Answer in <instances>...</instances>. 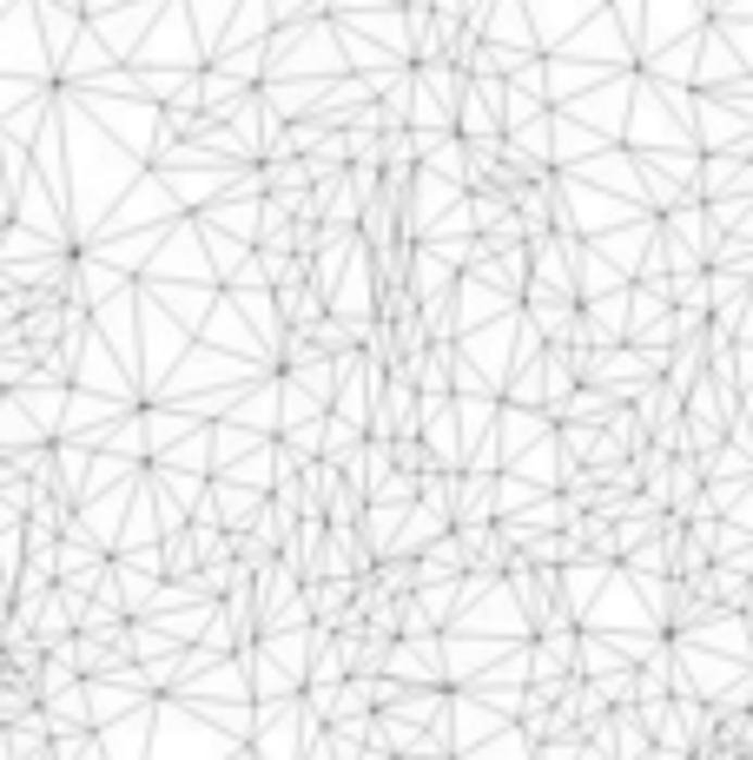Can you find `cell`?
<instances>
[{
  "instance_id": "6da1fadb",
  "label": "cell",
  "mask_w": 753,
  "mask_h": 760,
  "mask_svg": "<svg viewBox=\"0 0 753 760\" xmlns=\"http://www.w3.org/2000/svg\"><path fill=\"white\" fill-rule=\"evenodd\" d=\"M330 311V291H324V278H298V285H278V317L285 324H317Z\"/></svg>"
},
{
  "instance_id": "277c9868",
  "label": "cell",
  "mask_w": 753,
  "mask_h": 760,
  "mask_svg": "<svg viewBox=\"0 0 753 760\" xmlns=\"http://www.w3.org/2000/svg\"><path fill=\"white\" fill-rule=\"evenodd\" d=\"M212 496H218V502H212V516H218L225 529H231V523H251V516H259V496H251V489H231V483H218Z\"/></svg>"
},
{
  "instance_id": "8992f818",
  "label": "cell",
  "mask_w": 753,
  "mask_h": 760,
  "mask_svg": "<svg viewBox=\"0 0 753 760\" xmlns=\"http://www.w3.org/2000/svg\"><path fill=\"white\" fill-rule=\"evenodd\" d=\"M648 192H654V205H661V212H675V205H701V192H694V186H675V179H654Z\"/></svg>"
},
{
  "instance_id": "7a4b0ae2",
  "label": "cell",
  "mask_w": 753,
  "mask_h": 760,
  "mask_svg": "<svg viewBox=\"0 0 753 760\" xmlns=\"http://www.w3.org/2000/svg\"><path fill=\"white\" fill-rule=\"evenodd\" d=\"M317 444H324V457H317V463H330L338 476H344V463L364 450V444H357V424H344V416H330V424L317 431Z\"/></svg>"
},
{
  "instance_id": "52a82bcc",
  "label": "cell",
  "mask_w": 753,
  "mask_h": 760,
  "mask_svg": "<svg viewBox=\"0 0 753 760\" xmlns=\"http://www.w3.org/2000/svg\"><path fill=\"white\" fill-rule=\"evenodd\" d=\"M740 159H746V165H753V139H746V146H740Z\"/></svg>"
},
{
  "instance_id": "3957f363",
  "label": "cell",
  "mask_w": 753,
  "mask_h": 760,
  "mask_svg": "<svg viewBox=\"0 0 753 760\" xmlns=\"http://www.w3.org/2000/svg\"><path fill=\"white\" fill-rule=\"evenodd\" d=\"M555 444H562L568 463H589L595 444H602V424H575V416H562V424H555Z\"/></svg>"
},
{
  "instance_id": "5b68a950",
  "label": "cell",
  "mask_w": 753,
  "mask_h": 760,
  "mask_svg": "<svg viewBox=\"0 0 753 760\" xmlns=\"http://www.w3.org/2000/svg\"><path fill=\"white\" fill-rule=\"evenodd\" d=\"M159 569H165V582H192V575H199V549H192V536H165Z\"/></svg>"
}]
</instances>
